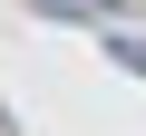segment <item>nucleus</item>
<instances>
[{
  "label": "nucleus",
  "mask_w": 146,
  "mask_h": 136,
  "mask_svg": "<svg viewBox=\"0 0 146 136\" xmlns=\"http://www.w3.org/2000/svg\"><path fill=\"white\" fill-rule=\"evenodd\" d=\"M107 58L127 68V78H146V39H136V29H107Z\"/></svg>",
  "instance_id": "f257e3e1"
}]
</instances>
